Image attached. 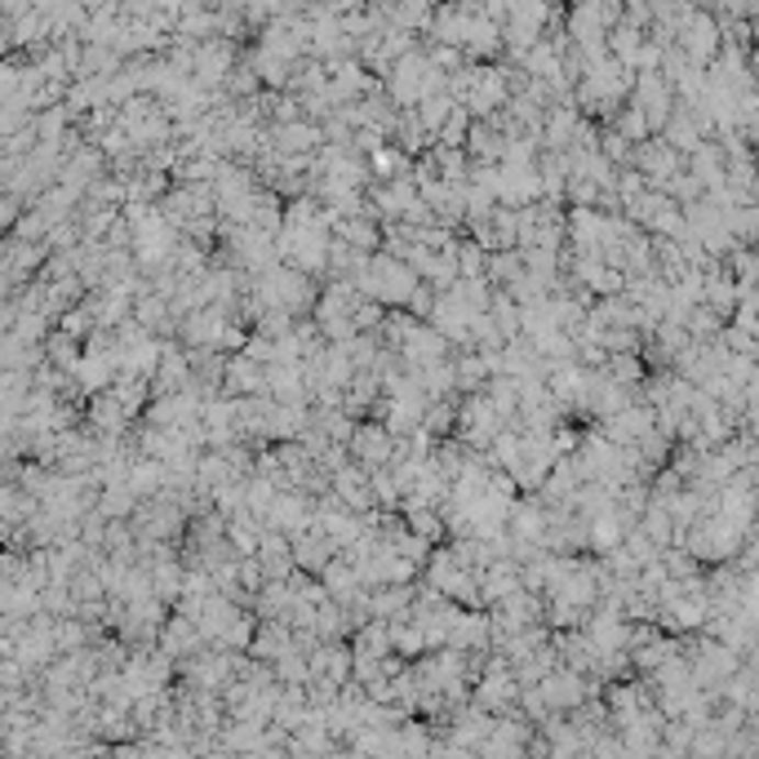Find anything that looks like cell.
Listing matches in <instances>:
<instances>
[{"instance_id":"9","label":"cell","mask_w":759,"mask_h":759,"mask_svg":"<svg viewBox=\"0 0 759 759\" xmlns=\"http://www.w3.org/2000/svg\"><path fill=\"white\" fill-rule=\"evenodd\" d=\"M289 547H293V565H298L302 573H320L324 565H330V560L338 556L334 537H330V533H320L315 524H306L302 533H293V537H289Z\"/></svg>"},{"instance_id":"32","label":"cell","mask_w":759,"mask_h":759,"mask_svg":"<svg viewBox=\"0 0 759 759\" xmlns=\"http://www.w3.org/2000/svg\"><path fill=\"white\" fill-rule=\"evenodd\" d=\"M431 306H436V289H431L426 280H417V284H413V293L404 298V311H409L413 320H426V315H431Z\"/></svg>"},{"instance_id":"15","label":"cell","mask_w":759,"mask_h":759,"mask_svg":"<svg viewBox=\"0 0 759 759\" xmlns=\"http://www.w3.org/2000/svg\"><path fill=\"white\" fill-rule=\"evenodd\" d=\"M165 476H169V471H165L160 458H143V454H138V458L130 462V471H125V484H130L134 498H156V493L165 489Z\"/></svg>"},{"instance_id":"11","label":"cell","mask_w":759,"mask_h":759,"mask_svg":"<svg viewBox=\"0 0 759 759\" xmlns=\"http://www.w3.org/2000/svg\"><path fill=\"white\" fill-rule=\"evenodd\" d=\"M515 697H520V684L511 671H484L476 684H471V702L484 706L489 715H502V711H515Z\"/></svg>"},{"instance_id":"8","label":"cell","mask_w":759,"mask_h":759,"mask_svg":"<svg viewBox=\"0 0 759 759\" xmlns=\"http://www.w3.org/2000/svg\"><path fill=\"white\" fill-rule=\"evenodd\" d=\"M330 489H334V498L347 506V511H369L373 506V493H369V467H360V462H338L334 471H330Z\"/></svg>"},{"instance_id":"16","label":"cell","mask_w":759,"mask_h":759,"mask_svg":"<svg viewBox=\"0 0 759 759\" xmlns=\"http://www.w3.org/2000/svg\"><path fill=\"white\" fill-rule=\"evenodd\" d=\"M449 360H454V391H458V395H467V391H484V382H489V365H484L480 351H449Z\"/></svg>"},{"instance_id":"33","label":"cell","mask_w":759,"mask_h":759,"mask_svg":"<svg viewBox=\"0 0 759 759\" xmlns=\"http://www.w3.org/2000/svg\"><path fill=\"white\" fill-rule=\"evenodd\" d=\"M10 174H14V160H10V156H0V187L10 182Z\"/></svg>"},{"instance_id":"22","label":"cell","mask_w":759,"mask_h":759,"mask_svg":"<svg viewBox=\"0 0 759 759\" xmlns=\"http://www.w3.org/2000/svg\"><path fill=\"white\" fill-rule=\"evenodd\" d=\"M445 293H449V298H454V302H458V306H462L467 315H476V311H484V306H489V293H493V284H489L484 276H476V280L458 276V280H454V284H449Z\"/></svg>"},{"instance_id":"18","label":"cell","mask_w":759,"mask_h":759,"mask_svg":"<svg viewBox=\"0 0 759 759\" xmlns=\"http://www.w3.org/2000/svg\"><path fill=\"white\" fill-rule=\"evenodd\" d=\"M502 147H506V138H502L489 121H471L467 143H462V152H467L471 160H502Z\"/></svg>"},{"instance_id":"23","label":"cell","mask_w":759,"mask_h":759,"mask_svg":"<svg viewBox=\"0 0 759 759\" xmlns=\"http://www.w3.org/2000/svg\"><path fill=\"white\" fill-rule=\"evenodd\" d=\"M613 382H622V387H639L644 382V373H648V365L639 360V351H609V360L600 365Z\"/></svg>"},{"instance_id":"7","label":"cell","mask_w":759,"mask_h":759,"mask_svg":"<svg viewBox=\"0 0 759 759\" xmlns=\"http://www.w3.org/2000/svg\"><path fill=\"white\" fill-rule=\"evenodd\" d=\"M306 422H311V404L306 400H271L267 404V417H263V440L267 445L293 440Z\"/></svg>"},{"instance_id":"31","label":"cell","mask_w":759,"mask_h":759,"mask_svg":"<svg viewBox=\"0 0 759 759\" xmlns=\"http://www.w3.org/2000/svg\"><path fill=\"white\" fill-rule=\"evenodd\" d=\"M622 547H626V556H630L635 565H648V560H658V556H662L658 542H654V537H644L639 528H626V533H622Z\"/></svg>"},{"instance_id":"20","label":"cell","mask_w":759,"mask_h":759,"mask_svg":"<svg viewBox=\"0 0 759 759\" xmlns=\"http://www.w3.org/2000/svg\"><path fill=\"white\" fill-rule=\"evenodd\" d=\"M134 506H138V498L130 493V484H107V489H98V498H93V511H98L102 520H130Z\"/></svg>"},{"instance_id":"14","label":"cell","mask_w":759,"mask_h":759,"mask_svg":"<svg viewBox=\"0 0 759 759\" xmlns=\"http://www.w3.org/2000/svg\"><path fill=\"white\" fill-rule=\"evenodd\" d=\"M263 369H267V395H271V400H306V404H311L302 360H293V365L271 360V365H263Z\"/></svg>"},{"instance_id":"19","label":"cell","mask_w":759,"mask_h":759,"mask_svg":"<svg viewBox=\"0 0 759 759\" xmlns=\"http://www.w3.org/2000/svg\"><path fill=\"white\" fill-rule=\"evenodd\" d=\"M520 271H524L520 249H489V258H484V280H489L493 289H511V284L520 280Z\"/></svg>"},{"instance_id":"12","label":"cell","mask_w":759,"mask_h":759,"mask_svg":"<svg viewBox=\"0 0 759 759\" xmlns=\"http://www.w3.org/2000/svg\"><path fill=\"white\" fill-rule=\"evenodd\" d=\"M449 648L467 654V648H489V609H454L449 617V635H445Z\"/></svg>"},{"instance_id":"6","label":"cell","mask_w":759,"mask_h":759,"mask_svg":"<svg viewBox=\"0 0 759 759\" xmlns=\"http://www.w3.org/2000/svg\"><path fill=\"white\" fill-rule=\"evenodd\" d=\"M311 680H330V684H347L351 680V644L347 639H320L306 654Z\"/></svg>"},{"instance_id":"13","label":"cell","mask_w":759,"mask_h":759,"mask_svg":"<svg viewBox=\"0 0 759 759\" xmlns=\"http://www.w3.org/2000/svg\"><path fill=\"white\" fill-rule=\"evenodd\" d=\"M258 391H267V369L245 351H232L223 369V395H258Z\"/></svg>"},{"instance_id":"24","label":"cell","mask_w":759,"mask_h":759,"mask_svg":"<svg viewBox=\"0 0 759 759\" xmlns=\"http://www.w3.org/2000/svg\"><path fill=\"white\" fill-rule=\"evenodd\" d=\"M724 227H728V236H733L737 245H755V236H759V209H755V204H733V209H724Z\"/></svg>"},{"instance_id":"1","label":"cell","mask_w":759,"mask_h":759,"mask_svg":"<svg viewBox=\"0 0 759 759\" xmlns=\"http://www.w3.org/2000/svg\"><path fill=\"white\" fill-rule=\"evenodd\" d=\"M347 458L360 462V467H387L395 458V436L378 422V417H360L351 426V436H347Z\"/></svg>"},{"instance_id":"26","label":"cell","mask_w":759,"mask_h":759,"mask_svg":"<svg viewBox=\"0 0 759 759\" xmlns=\"http://www.w3.org/2000/svg\"><path fill=\"white\" fill-rule=\"evenodd\" d=\"M684 330H689V338H693V343H706V338H715V334L724 330V315H719V311H711L706 302H693V306H689V315H684Z\"/></svg>"},{"instance_id":"2","label":"cell","mask_w":759,"mask_h":759,"mask_svg":"<svg viewBox=\"0 0 759 759\" xmlns=\"http://www.w3.org/2000/svg\"><path fill=\"white\" fill-rule=\"evenodd\" d=\"M528 737H533V719H524L520 711H502V715H493V724H489V733L480 737L476 755L515 759V755H528Z\"/></svg>"},{"instance_id":"29","label":"cell","mask_w":759,"mask_h":759,"mask_svg":"<svg viewBox=\"0 0 759 759\" xmlns=\"http://www.w3.org/2000/svg\"><path fill=\"white\" fill-rule=\"evenodd\" d=\"M609 125H613V130H617V134H622L626 143H644L648 134H654V130H648V121H644V112H639L635 102L626 107V112H613V121H609Z\"/></svg>"},{"instance_id":"21","label":"cell","mask_w":759,"mask_h":759,"mask_svg":"<svg viewBox=\"0 0 759 759\" xmlns=\"http://www.w3.org/2000/svg\"><path fill=\"white\" fill-rule=\"evenodd\" d=\"M484 311H489V320L498 324V334H502V338H520V302H515L506 289H493Z\"/></svg>"},{"instance_id":"4","label":"cell","mask_w":759,"mask_h":759,"mask_svg":"<svg viewBox=\"0 0 759 759\" xmlns=\"http://www.w3.org/2000/svg\"><path fill=\"white\" fill-rule=\"evenodd\" d=\"M311 506H315V498L311 493H302V489H276V498H271V506L263 511V524L267 528H280V533H302L306 524H311Z\"/></svg>"},{"instance_id":"25","label":"cell","mask_w":759,"mask_h":759,"mask_svg":"<svg viewBox=\"0 0 759 759\" xmlns=\"http://www.w3.org/2000/svg\"><path fill=\"white\" fill-rule=\"evenodd\" d=\"M41 351H45V360H49V365H58V369H71V365L80 360L85 343H80V338H71V334H63V330H49V338L41 343Z\"/></svg>"},{"instance_id":"27","label":"cell","mask_w":759,"mask_h":759,"mask_svg":"<svg viewBox=\"0 0 759 759\" xmlns=\"http://www.w3.org/2000/svg\"><path fill=\"white\" fill-rule=\"evenodd\" d=\"M271 676H276V684H306L311 680V667H306V654L302 648H284V654L271 662Z\"/></svg>"},{"instance_id":"5","label":"cell","mask_w":759,"mask_h":759,"mask_svg":"<svg viewBox=\"0 0 759 759\" xmlns=\"http://www.w3.org/2000/svg\"><path fill=\"white\" fill-rule=\"evenodd\" d=\"M454 347H449V338L436 330V324H426V320H417L413 330L404 334V343L395 347V356H400V365H431V360H445Z\"/></svg>"},{"instance_id":"30","label":"cell","mask_w":759,"mask_h":759,"mask_svg":"<svg viewBox=\"0 0 759 759\" xmlns=\"http://www.w3.org/2000/svg\"><path fill=\"white\" fill-rule=\"evenodd\" d=\"M662 196H671L676 204H693V200H702V182H697V178H693V174L680 165V169H676V174L662 182Z\"/></svg>"},{"instance_id":"3","label":"cell","mask_w":759,"mask_h":759,"mask_svg":"<svg viewBox=\"0 0 759 759\" xmlns=\"http://www.w3.org/2000/svg\"><path fill=\"white\" fill-rule=\"evenodd\" d=\"M680 165H684V156H680L676 147H667L662 138H654V134L630 147V169H639L648 187H662Z\"/></svg>"},{"instance_id":"17","label":"cell","mask_w":759,"mask_h":759,"mask_svg":"<svg viewBox=\"0 0 759 759\" xmlns=\"http://www.w3.org/2000/svg\"><path fill=\"white\" fill-rule=\"evenodd\" d=\"M387 630H391V654H400L404 662H413V658L426 654V635H422V626L413 617H391Z\"/></svg>"},{"instance_id":"10","label":"cell","mask_w":759,"mask_h":759,"mask_svg":"<svg viewBox=\"0 0 759 759\" xmlns=\"http://www.w3.org/2000/svg\"><path fill=\"white\" fill-rule=\"evenodd\" d=\"M156 648L178 662V658L196 654V648H204V635H200V626H196L187 613H169V617L160 622V630H156Z\"/></svg>"},{"instance_id":"28","label":"cell","mask_w":759,"mask_h":759,"mask_svg":"<svg viewBox=\"0 0 759 759\" xmlns=\"http://www.w3.org/2000/svg\"><path fill=\"white\" fill-rule=\"evenodd\" d=\"M369 493H373V506L400 511V484H395L391 467H373V471H369Z\"/></svg>"}]
</instances>
